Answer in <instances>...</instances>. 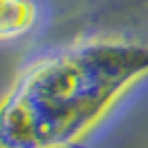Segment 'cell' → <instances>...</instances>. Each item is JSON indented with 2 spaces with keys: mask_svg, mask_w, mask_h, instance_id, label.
<instances>
[{
  "mask_svg": "<svg viewBox=\"0 0 148 148\" xmlns=\"http://www.w3.org/2000/svg\"><path fill=\"white\" fill-rule=\"evenodd\" d=\"M38 18V9L33 0H0V38L18 40L27 36Z\"/></svg>",
  "mask_w": 148,
  "mask_h": 148,
  "instance_id": "2",
  "label": "cell"
},
{
  "mask_svg": "<svg viewBox=\"0 0 148 148\" xmlns=\"http://www.w3.org/2000/svg\"><path fill=\"white\" fill-rule=\"evenodd\" d=\"M148 75V44L84 40L31 60L0 108L2 148H73Z\"/></svg>",
  "mask_w": 148,
  "mask_h": 148,
  "instance_id": "1",
  "label": "cell"
}]
</instances>
